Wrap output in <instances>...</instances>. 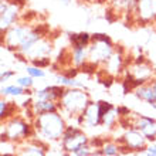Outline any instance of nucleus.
<instances>
[{
  "label": "nucleus",
  "instance_id": "1",
  "mask_svg": "<svg viewBox=\"0 0 156 156\" xmlns=\"http://www.w3.org/2000/svg\"><path fill=\"white\" fill-rule=\"evenodd\" d=\"M68 121L60 111L47 112L34 116V138L43 140L45 144L60 142L67 129Z\"/></svg>",
  "mask_w": 156,
  "mask_h": 156
},
{
  "label": "nucleus",
  "instance_id": "2",
  "mask_svg": "<svg viewBox=\"0 0 156 156\" xmlns=\"http://www.w3.org/2000/svg\"><path fill=\"white\" fill-rule=\"evenodd\" d=\"M91 101V95L84 88H66L61 99L58 101V107L67 121H71L81 115Z\"/></svg>",
  "mask_w": 156,
  "mask_h": 156
},
{
  "label": "nucleus",
  "instance_id": "3",
  "mask_svg": "<svg viewBox=\"0 0 156 156\" xmlns=\"http://www.w3.org/2000/svg\"><path fill=\"white\" fill-rule=\"evenodd\" d=\"M2 139H9L14 144H21L24 140L34 138L33 121L27 119L24 115H16L2 121Z\"/></svg>",
  "mask_w": 156,
  "mask_h": 156
},
{
  "label": "nucleus",
  "instance_id": "4",
  "mask_svg": "<svg viewBox=\"0 0 156 156\" xmlns=\"http://www.w3.org/2000/svg\"><path fill=\"white\" fill-rule=\"evenodd\" d=\"M115 44L112 38L105 33H94L91 43L88 45V62L92 66L101 67L107 62V60L115 51Z\"/></svg>",
  "mask_w": 156,
  "mask_h": 156
},
{
  "label": "nucleus",
  "instance_id": "5",
  "mask_svg": "<svg viewBox=\"0 0 156 156\" xmlns=\"http://www.w3.org/2000/svg\"><path fill=\"white\" fill-rule=\"evenodd\" d=\"M125 24L132 26H153L156 21V0H136L135 9L125 19Z\"/></svg>",
  "mask_w": 156,
  "mask_h": 156
},
{
  "label": "nucleus",
  "instance_id": "6",
  "mask_svg": "<svg viewBox=\"0 0 156 156\" xmlns=\"http://www.w3.org/2000/svg\"><path fill=\"white\" fill-rule=\"evenodd\" d=\"M33 29L34 24L20 20L19 23L6 30L4 33H2V45L12 53H17Z\"/></svg>",
  "mask_w": 156,
  "mask_h": 156
},
{
  "label": "nucleus",
  "instance_id": "7",
  "mask_svg": "<svg viewBox=\"0 0 156 156\" xmlns=\"http://www.w3.org/2000/svg\"><path fill=\"white\" fill-rule=\"evenodd\" d=\"M90 136L85 133L84 128L77 126V125H67V129L62 135L60 145H61V151L64 152L66 156L74 155L80 148H82L84 145L90 144Z\"/></svg>",
  "mask_w": 156,
  "mask_h": 156
},
{
  "label": "nucleus",
  "instance_id": "8",
  "mask_svg": "<svg viewBox=\"0 0 156 156\" xmlns=\"http://www.w3.org/2000/svg\"><path fill=\"white\" fill-rule=\"evenodd\" d=\"M121 146V153H144L149 145L146 136L136 128L131 126L125 129L119 139H114Z\"/></svg>",
  "mask_w": 156,
  "mask_h": 156
},
{
  "label": "nucleus",
  "instance_id": "9",
  "mask_svg": "<svg viewBox=\"0 0 156 156\" xmlns=\"http://www.w3.org/2000/svg\"><path fill=\"white\" fill-rule=\"evenodd\" d=\"M132 61V57H126V51L122 45H118L115 51L112 53V55L107 60V62L104 64L99 70L102 71L104 74L109 75V77L115 78V80H121L125 74L126 66Z\"/></svg>",
  "mask_w": 156,
  "mask_h": 156
},
{
  "label": "nucleus",
  "instance_id": "10",
  "mask_svg": "<svg viewBox=\"0 0 156 156\" xmlns=\"http://www.w3.org/2000/svg\"><path fill=\"white\" fill-rule=\"evenodd\" d=\"M53 47H54V43H53V40L50 38V36H43V37L36 41L29 50H26L24 53H21V54L14 53V57L21 60V61H24V62H31L33 60H37V58L50 57L54 50Z\"/></svg>",
  "mask_w": 156,
  "mask_h": 156
},
{
  "label": "nucleus",
  "instance_id": "11",
  "mask_svg": "<svg viewBox=\"0 0 156 156\" xmlns=\"http://www.w3.org/2000/svg\"><path fill=\"white\" fill-rule=\"evenodd\" d=\"M21 9L23 7L12 3L10 0L0 2V33H4L7 29L21 20Z\"/></svg>",
  "mask_w": 156,
  "mask_h": 156
},
{
  "label": "nucleus",
  "instance_id": "12",
  "mask_svg": "<svg viewBox=\"0 0 156 156\" xmlns=\"http://www.w3.org/2000/svg\"><path fill=\"white\" fill-rule=\"evenodd\" d=\"M131 126L139 129L146 136L149 144L156 142V118L135 114V115H131Z\"/></svg>",
  "mask_w": 156,
  "mask_h": 156
},
{
  "label": "nucleus",
  "instance_id": "13",
  "mask_svg": "<svg viewBox=\"0 0 156 156\" xmlns=\"http://www.w3.org/2000/svg\"><path fill=\"white\" fill-rule=\"evenodd\" d=\"M47 149L48 144L37 138H30L17 145L16 156H47Z\"/></svg>",
  "mask_w": 156,
  "mask_h": 156
},
{
  "label": "nucleus",
  "instance_id": "14",
  "mask_svg": "<svg viewBox=\"0 0 156 156\" xmlns=\"http://www.w3.org/2000/svg\"><path fill=\"white\" fill-rule=\"evenodd\" d=\"M82 116V128L94 129V128L101 126L102 122V111L99 101H91L90 105L85 108V111L81 114Z\"/></svg>",
  "mask_w": 156,
  "mask_h": 156
},
{
  "label": "nucleus",
  "instance_id": "15",
  "mask_svg": "<svg viewBox=\"0 0 156 156\" xmlns=\"http://www.w3.org/2000/svg\"><path fill=\"white\" fill-rule=\"evenodd\" d=\"M66 91V87L54 84V85H47L43 88L33 91V99H47V101H54L58 102L61 99L62 94Z\"/></svg>",
  "mask_w": 156,
  "mask_h": 156
},
{
  "label": "nucleus",
  "instance_id": "16",
  "mask_svg": "<svg viewBox=\"0 0 156 156\" xmlns=\"http://www.w3.org/2000/svg\"><path fill=\"white\" fill-rule=\"evenodd\" d=\"M136 0H108L107 9L115 13L119 19H125L128 14H131L135 9Z\"/></svg>",
  "mask_w": 156,
  "mask_h": 156
},
{
  "label": "nucleus",
  "instance_id": "17",
  "mask_svg": "<svg viewBox=\"0 0 156 156\" xmlns=\"http://www.w3.org/2000/svg\"><path fill=\"white\" fill-rule=\"evenodd\" d=\"M68 58H70V66H74L81 70L88 62V47H73V45H70Z\"/></svg>",
  "mask_w": 156,
  "mask_h": 156
},
{
  "label": "nucleus",
  "instance_id": "18",
  "mask_svg": "<svg viewBox=\"0 0 156 156\" xmlns=\"http://www.w3.org/2000/svg\"><path fill=\"white\" fill-rule=\"evenodd\" d=\"M133 95L139 101H142V102L149 104L151 107L156 105V94H155V91H153L151 82H146V84H142V85L136 87L135 90H133Z\"/></svg>",
  "mask_w": 156,
  "mask_h": 156
},
{
  "label": "nucleus",
  "instance_id": "19",
  "mask_svg": "<svg viewBox=\"0 0 156 156\" xmlns=\"http://www.w3.org/2000/svg\"><path fill=\"white\" fill-rule=\"evenodd\" d=\"M31 111L34 116L41 115V114H47V112H55L60 111L58 102L54 101H47V99H34L31 104Z\"/></svg>",
  "mask_w": 156,
  "mask_h": 156
},
{
  "label": "nucleus",
  "instance_id": "20",
  "mask_svg": "<svg viewBox=\"0 0 156 156\" xmlns=\"http://www.w3.org/2000/svg\"><path fill=\"white\" fill-rule=\"evenodd\" d=\"M119 119H121V115L118 112V107H114L107 111L102 115V122H101V126L107 128V129H114L115 126L119 125Z\"/></svg>",
  "mask_w": 156,
  "mask_h": 156
},
{
  "label": "nucleus",
  "instance_id": "21",
  "mask_svg": "<svg viewBox=\"0 0 156 156\" xmlns=\"http://www.w3.org/2000/svg\"><path fill=\"white\" fill-rule=\"evenodd\" d=\"M17 115V105L16 102H12L4 98L0 99V119L2 121H6V119L12 118V116Z\"/></svg>",
  "mask_w": 156,
  "mask_h": 156
},
{
  "label": "nucleus",
  "instance_id": "22",
  "mask_svg": "<svg viewBox=\"0 0 156 156\" xmlns=\"http://www.w3.org/2000/svg\"><path fill=\"white\" fill-rule=\"evenodd\" d=\"M55 84L66 87V88H84V90H87L84 82H81L78 78H71L68 75L62 74V73H58L55 75Z\"/></svg>",
  "mask_w": 156,
  "mask_h": 156
},
{
  "label": "nucleus",
  "instance_id": "23",
  "mask_svg": "<svg viewBox=\"0 0 156 156\" xmlns=\"http://www.w3.org/2000/svg\"><path fill=\"white\" fill-rule=\"evenodd\" d=\"M27 92V90L21 88L20 85H17L16 82L14 84H4L0 88V94L2 97H12V98H20Z\"/></svg>",
  "mask_w": 156,
  "mask_h": 156
},
{
  "label": "nucleus",
  "instance_id": "24",
  "mask_svg": "<svg viewBox=\"0 0 156 156\" xmlns=\"http://www.w3.org/2000/svg\"><path fill=\"white\" fill-rule=\"evenodd\" d=\"M70 45L73 47H88L92 38V34L81 31V33H73L70 34Z\"/></svg>",
  "mask_w": 156,
  "mask_h": 156
},
{
  "label": "nucleus",
  "instance_id": "25",
  "mask_svg": "<svg viewBox=\"0 0 156 156\" xmlns=\"http://www.w3.org/2000/svg\"><path fill=\"white\" fill-rule=\"evenodd\" d=\"M121 155V146L115 140H105V144L98 149V156H118Z\"/></svg>",
  "mask_w": 156,
  "mask_h": 156
},
{
  "label": "nucleus",
  "instance_id": "26",
  "mask_svg": "<svg viewBox=\"0 0 156 156\" xmlns=\"http://www.w3.org/2000/svg\"><path fill=\"white\" fill-rule=\"evenodd\" d=\"M26 74H29L30 77H33L34 80H36V78L43 80V78L47 77V73H45L44 68H40V67L33 66V64H30V66L26 67Z\"/></svg>",
  "mask_w": 156,
  "mask_h": 156
},
{
  "label": "nucleus",
  "instance_id": "27",
  "mask_svg": "<svg viewBox=\"0 0 156 156\" xmlns=\"http://www.w3.org/2000/svg\"><path fill=\"white\" fill-rule=\"evenodd\" d=\"M16 84L20 85L21 88H24V90H31L34 85V78L30 77L29 74L19 75V77H16Z\"/></svg>",
  "mask_w": 156,
  "mask_h": 156
},
{
  "label": "nucleus",
  "instance_id": "28",
  "mask_svg": "<svg viewBox=\"0 0 156 156\" xmlns=\"http://www.w3.org/2000/svg\"><path fill=\"white\" fill-rule=\"evenodd\" d=\"M30 64H33V66H37L40 68H47V67H51L53 66V60L51 57H44V58H37V60H33V61L30 62Z\"/></svg>",
  "mask_w": 156,
  "mask_h": 156
},
{
  "label": "nucleus",
  "instance_id": "29",
  "mask_svg": "<svg viewBox=\"0 0 156 156\" xmlns=\"http://www.w3.org/2000/svg\"><path fill=\"white\" fill-rule=\"evenodd\" d=\"M14 75H16V71L14 70H2V74H0V82H2V85L7 84Z\"/></svg>",
  "mask_w": 156,
  "mask_h": 156
},
{
  "label": "nucleus",
  "instance_id": "30",
  "mask_svg": "<svg viewBox=\"0 0 156 156\" xmlns=\"http://www.w3.org/2000/svg\"><path fill=\"white\" fill-rule=\"evenodd\" d=\"M118 112H119V115H121V116H129L132 114L131 109H129V108H126V107H123V105H119V107H118Z\"/></svg>",
  "mask_w": 156,
  "mask_h": 156
},
{
  "label": "nucleus",
  "instance_id": "31",
  "mask_svg": "<svg viewBox=\"0 0 156 156\" xmlns=\"http://www.w3.org/2000/svg\"><path fill=\"white\" fill-rule=\"evenodd\" d=\"M12 3H14V4H19L20 7H24L26 6V3H27V0H10Z\"/></svg>",
  "mask_w": 156,
  "mask_h": 156
},
{
  "label": "nucleus",
  "instance_id": "32",
  "mask_svg": "<svg viewBox=\"0 0 156 156\" xmlns=\"http://www.w3.org/2000/svg\"><path fill=\"white\" fill-rule=\"evenodd\" d=\"M71 2H73V0H60V4H62V6H70Z\"/></svg>",
  "mask_w": 156,
  "mask_h": 156
},
{
  "label": "nucleus",
  "instance_id": "33",
  "mask_svg": "<svg viewBox=\"0 0 156 156\" xmlns=\"http://www.w3.org/2000/svg\"><path fill=\"white\" fill-rule=\"evenodd\" d=\"M151 84H152V88H153V91H155V94H156V77L151 81Z\"/></svg>",
  "mask_w": 156,
  "mask_h": 156
},
{
  "label": "nucleus",
  "instance_id": "34",
  "mask_svg": "<svg viewBox=\"0 0 156 156\" xmlns=\"http://www.w3.org/2000/svg\"><path fill=\"white\" fill-rule=\"evenodd\" d=\"M153 29H155V30H156V21H155V24H153Z\"/></svg>",
  "mask_w": 156,
  "mask_h": 156
},
{
  "label": "nucleus",
  "instance_id": "35",
  "mask_svg": "<svg viewBox=\"0 0 156 156\" xmlns=\"http://www.w3.org/2000/svg\"><path fill=\"white\" fill-rule=\"evenodd\" d=\"M118 156H121V155H118Z\"/></svg>",
  "mask_w": 156,
  "mask_h": 156
},
{
  "label": "nucleus",
  "instance_id": "36",
  "mask_svg": "<svg viewBox=\"0 0 156 156\" xmlns=\"http://www.w3.org/2000/svg\"><path fill=\"white\" fill-rule=\"evenodd\" d=\"M71 156H73V155H71Z\"/></svg>",
  "mask_w": 156,
  "mask_h": 156
}]
</instances>
